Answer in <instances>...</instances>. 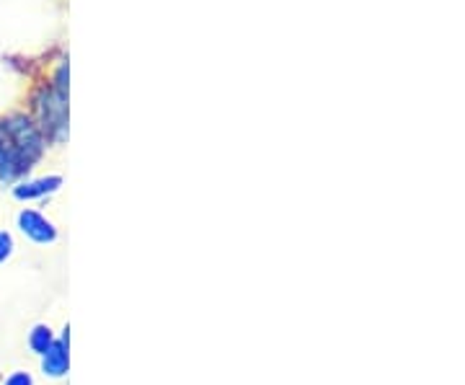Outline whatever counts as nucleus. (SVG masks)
<instances>
[{
  "instance_id": "1",
  "label": "nucleus",
  "mask_w": 465,
  "mask_h": 385,
  "mask_svg": "<svg viewBox=\"0 0 465 385\" xmlns=\"http://www.w3.org/2000/svg\"><path fill=\"white\" fill-rule=\"evenodd\" d=\"M0 127L5 133L8 148H14L29 166H34L42 158V153H45V134L26 114H14L5 122H0Z\"/></svg>"
},
{
  "instance_id": "2",
  "label": "nucleus",
  "mask_w": 465,
  "mask_h": 385,
  "mask_svg": "<svg viewBox=\"0 0 465 385\" xmlns=\"http://www.w3.org/2000/svg\"><path fill=\"white\" fill-rule=\"evenodd\" d=\"M39 130L52 143H63L67 137V96L57 88H42L36 96Z\"/></svg>"
},
{
  "instance_id": "3",
  "label": "nucleus",
  "mask_w": 465,
  "mask_h": 385,
  "mask_svg": "<svg viewBox=\"0 0 465 385\" xmlns=\"http://www.w3.org/2000/svg\"><path fill=\"white\" fill-rule=\"evenodd\" d=\"M18 231L26 235L32 243L36 246H47V243H54L57 241V228L50 218H45L42 212L36 210H21L18 212Z\"/></svg>"
},
{
  "instance_id": "4",
  "label": "nucleus",
  "mask_w": 465,
  "mask_h": 385,
  "mask_svg": "<svg viewBox=\"0 0 465 385\" xmlns=\"http://www.w3.org/2000/svg\"><path fill=\"white\" fill-rule=\"evenodd\" d=\"M67 370H70V336L65 329V334L54 339L50 350L42 354V372L52 380H57V378H65Z\"/></svg>"
},
{
  "instance_id": "5",
  "label": "nucleus",
  "mask_w": 465,
  "mask_h": 385,
  "mask_svg": "<svg viewBox=\"0 0 465 385\" xmlns=\"http://www.w3.org/2000/svg\"><path fill=\"white\" fill-rule=\"evenodd\" d=\"M60 186H63V179H60V176H42V179L21 182V184L14 186V197H16L18 202L39 200V197L54 194V192H57Z\"/></svg>"
},
{
  "instance_id": "6",
  "label": "nucleus",
  "mask_w": 465,
  "mask_h": 385,
  "mask_svg": "<svg viewBox=\"0 0 465 385\" xmlns=\"http://www.w3.org/2000/svg\"><path fill=\"white\" fill-rule=\"evenodd\" d=\"M52 341H54V334H52L50 326H47V323H36L32 329V334H29V347H32V352L42 357V354L52 347Z\"/></svg>"
},
{
  "instance_id": "7",
  "label": "nucleus",
  "mask_w": 465,
  "mask_h": 385,
  "mask_svg": "<svg viewBox=\"0 0 465 385\" xmlns=\"http://www.w3.org/2000/svg\"><path fill=\"white\" fill-rule=\"evenodd\" d=\"M16 252V241H14V235L8 233V231H0V264H5L11 256Z\"/></svg>"
},
{
  "instance_id": "8",
  "label": "nucleus",
  "mask_w": 465,
  "mask_h": 385,
  "mask_svg": "<svg viewBox=\"0 0 465 385\" xmlns=\"http://www.w3.org/2000/svg\"><path fill=\"white\" fill-rule=\"evenodd\" d=\"M3 385H34L32 372H26V370H16V372H11L8 378H5V383Z\"/></svg>"
},
{
  "instance_id": "9",
  "label": "nucleus",
  "mask_w": 465,
  "mask_h": 385,
  "mask_svg": "<svg viewBox=\"0 0 465 385\" xmlns=\"http://www.w3.org/2000/svg\"><path fill=\"white\" fill-rule=\"evenodd\" d=\"M5 151H8V140H5V133H3V127H0V161H3Z\"/></svg>"
}]
</instances>
